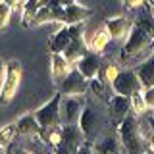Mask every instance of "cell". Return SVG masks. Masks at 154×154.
Instances as JSON below:
<instances>
[{"mask_svg": "<svg viewBox=\"0 0 154 154\" xmlns=\"http://www.w3.org/2000/svg\"><path fill=\"white\" fill-rule=\"evenodd\" d=\"M152 56H154V35L146 33L139 25H133L127 38L123 41L122 52H119V66L133 69Z\"/></svg>", "mask_w": 154, "mask_h": 154, "instance_id": "1", "label": "cell"}, {"mask_svg": "<svg viewBox=\"0 0 154 154\" xmlns=\"http://www.w3.org/2000/svg\"><path fill=\"white\" fill-rule=\"evenodd\" d=\"M118 137L122 141L125 152H144V135L139 125V118L127 114L118 125Z\"/></svg>", "mask_w": 154, "mask_h": 154, "instance_id": "2", "label": "cell"}, {"mask_svg": "<svg viewBox=\"0 0 154 154\" xmlns=\"http://www.w3.org/2000/svg\"><path fill=\"white\" fill-rule=\"evenodd\" d=\"M104 125H106V116L94 106H85L83 112H81V118H79V127L85 135V141L94 143L102 135Z\"/></svg>", "mask_w": 154, "mask_h": 154, "instance_id": "3", "label": "cell"}, {"mask_svg": "<svg viewBox=\"0 0 154 154\" xmlns=\"http://www.w3.org/2000/svg\"><path fill=\"white\" fill-rule=\"evenodd\" d=\"M21 62L17 60H10L6 62V73H4L2 85H0V106H8L14 100L19 83H21Z\"/></svg>", "mask_w": 154, "mask_h": 154, "instance_id": "4", "label": "cell"}, {"mask_svg": "<svg viewBox=\"0 0 154 154\" xmlns=\"http://www.w3.org/2000/svg\"><path fill=\"white\" fill-rule=\"evenodd\" d=\"M110 89H112L114 94H123V96H129V98L133 94L143 93V85L139 81L137 73H135V69H131V67H122V71L110 83Z\"/></svg>", "mask_w": 154, "mask_h": 154, "instance_id": "5", "label": "cell"}, {"mask_svg": "<svg viewBox=\"0 0 154 154\" xmlns=\"http://www.w3.org/2000/svg\"><path fill=\"white\" fill-rule=\"evenodd\" d=\"M60 102H62V93L58 91V93H54V96H52L48 102H45L37 112H33L35 118H37V122H38V125H41V129L54 127V125H62Z\"/></svg>", "mask_w": 154, "mask_h": 154, "instance_id": "6", "label": "cell"}, {"mask_svg": "<svg viewBox=\"0 0 154 154\" xmlns=\"http://www.w3.org/2000/svg\"><path fill=\"white\" fill-rule=\"evenodd\" d=\"M58 85H60L58 91L62 93V96H85L87 87H89V79H87L77 67H73V69H69V73H67Z\"/></svg>", "mask_w": 154, "mask_h": 154, "instance_id": "7", "label": "cell"}, {"mask_svg": "<svg viewBox=\"0 0 154 154\" xmlns=\"http://www.w3.org/2000/svg\"><path fill=\"white\" fill-rule=\"evenodd\" d=\"M66 21V12L64 6L58 4V0H46V6H42L35 14V17L29 21L27 27H37L45 23H64Z\"/></svg>", "mask_w": 154, "mask_h": 154, "instance_id": "8", "label": "cell"}, {"mask_svg": "<svg viewBox=\"0 0 154 154\" xmlns=\"http://www.w3.org/2000/svg\"><path fill=\"white\" fill-rule=\"evenodd\" d=\"M83 108H85L83 96H62V102H60V119H62V125L79 123V118H81Z\"/></svg>", "mask_w": 154, "mask_h": 154, "instance_id": "9", "label": "cell"}, {"mask_svg": "<svg viewBox=\"0 0 154 154\" xmlns=\"http://www.w3.org/2000/svg\"><path fill=\"white\" fill-rule=\"evenodd\" d=\"M94 154H127L118 133H104L93 143Z\"/></svg>", "mask_w": 154, "mask_h": 154, "instance_id": "10", "label": "cell"}, {"mask_svg": "<svg viewBox=\"0 0 154 154\" xmlns=\"http://www.w3.org/2000/svg\"><path fill=\"white\" fill-rule=\"evenodd\" d=\"M104 27L108 29L110 37H112V41H119L123 42L125 38H127L129 31H131L133 23L129 21L125 16H114V17H108L104 21Z\"/></svg>", "mask_w": 154, "mask_h": 154, "instance_id": "11", "label": "cell"}, {"mask_svg": "<svg viewBox=\"0 0 154 154\" xmlns=\"http://www.w3.org/2000/svg\"><path fill=\"white\" fill-rule=\"evenodd\" d=\"M100 66H102L100 54H96V52H91V50H87L85 54L75 62V67H77V69H79L85 77H87V79H93V77L98 75Z\"/></svg>", "mask_w": 154, "mask_h": 154, "instance_id": "12", "label": "cell"}, {"mask_svg": "<svg viewBox=\"0 0 154 154\" xmlns=\"http://www.w3.org/2000/svg\"><path fill=\"white\" fill-rule=\"evenodd\" d=\"M83 143H85V135H83V131H81L79 123L62 125V144H64L71 154H75V150Z\"/></svg>", "mask_w": 154, "mask_h": 154, "instance_id": "13", "label": "cell"}, {"mask_svg": "<svg viewBox=\"0 0 154 154\" xmlns=\"http://www.w3.org/2000/svg\"><path fill=\"white\" fill-rule=\"evenodd\" d=\"M106 106H108L110 116L116 118V119H119V122H122L127 114H131V98H129V96H123V94H112L108 98V102H106Z\"/></svg>", "mask_w": 154, "mask_h": 154, "instance_id": "14", "label": "cell"}, {"mask_svg": "<svg viewBox=\"0 0 154 154\" xmlns=\"http://www.w3.org/2000/svg\"><path fill=\"white\" fill-rule=\"evenodd\" d=\"M71 41H73V37H71L69 25H64L62 29H58L54 35L48 38V48H50L52 54H64V50L69 46Z\"/></svg>", "mask_w": 154, "mask_h": 154, "instance_id": "15", "label": "cell"}, {"mask_svg": "<svg viewBox=\"0 0 154 154\" xmlns=\"http://www.w3.org/2000/svg\"><path fill=\"white\" fill-rule=\"evenodd\" d=\"M64 12H66L64 25H71V23H85L87 19L93 16V10L85 8L83 4H79V2H73V4H69V6H64Z\"/></svg>", "mask_w": 154, "mask_h": 154, "instance_id": "16", "label": "cell"}, {"mask_svg": "<svg viewBox=\"0 0 154 154\" xmlns=\"http://www.w3.org/2000/svg\"><path fill=\"white\" fill-rule=\"evenodd\" d=\"M85 42H87V48H89L91 52H96V54H100V52L106 50V46L112 42V37H110L108 29L102 25V27L96 29V31H94L89 38H85Z\"/></svg>", "mask_w": 154, "mask_h": 154, "instance_id": "17", "label": "cell"}, {"mask_svg": "<svg viewBox=\"0 0 154 154\" xmlns=\"http://www.w3.org/2000/svg\"><path fill=\"white\" fill-rule=\"evenodd\" d=\"M69 69H71V64L66 60L64 54H52L50 56V73H52V81L54 83H60L69 73Z\"/></svg>", "mask_w": 154, "mask_h": 154, "instance_id": "18", "label": "cell"}, {"mask_svg": "<svg viewBox=\"0 0 154 154\" xmlns=\"http://www.w3.org/2000/svg\"><path fill=\"white\" fill-rule=\"evenodd\" d=\"M133 69L139 77V81H141L143 89L154 87V56L148 58V60H144L143 64H139L137 67H133Z\"/></svg>", "mask_w": 154, "mask_h": 154, "instance_id": "19", "label": "cell"}, {"mask_svg": "<svg viewBox=\"0 0 154 154\" xmlns=\"http://www.w3.org/2000/svg\"><path fill=\"white\" fill-rule=\"evenodd\" d=\"M16 129H17V135H38L41 125H38L35 114H23L16 122Z\"/></svg>", "mask_w": 154, "mask_h": 154, "instance_id": "20", "label": "cell"}, {"mask_svg": "<svg viewBox=\"0 0 154 154\" xmlns=\"http://www.w3.org/2000/svg\"><path fill=\"white\" fill-rule=\"evenodd\" d=\"M87 50H89V48H87L85 38H73V41L69 42V46L64 50V56H66V60L69 62V64H75Z\"/></svg>", "mask_w": 154, "mask_h": 154, "instance_id": "21", "label": "cell"}, {"mask_svg": "<svg viewBox=\"0 0 154 154\" xmlns=\"http://www.w3.org/2000/svg\"><path fill=\"white\" fill-rule=\"evenodd\" d=\"M42 6H46V0H25L23 6H21V21H23V25L27 27L29 21L35 17V14Z\"/></svg>", "mask_w": 154, "mask_h": 154, "instance_id": "22", "label": "cell"}, {"mask_svg": "<svg viewBox=\"0 0 154 154\" xmlns=\"http://www.w3.org/2000/svg\"><path fill=\"white\" fill-rule=\"evenodd\" d=\"M38 135H41L42 139L52 144V146H60L62 144V125H54V127H46V129H41L38 131Z\"/></svg>", "mask_w": 154, "mask_h": 154, "instance_id": "23", "label": "cell"}, {"mask_svg": "<svg viewBox=\"0 0 154 154\" xmlns=\"http://www.w3.org/2000/svg\"><path fill=\"white\" fill-rule=\"evenodd\" d=\"M87 93L94 94L96 98L104 100V102H108L110 94H106V83L100 77H93V79H89V87H87Z\"/></svg>", "mask_w": 154, "mask_h": 154, "instance_id": "24", "label": "cell"}, {"mask_svg": "<svg viewBox=\"0 0 154 154\" xmlns=\"http://www.w3.org/2000/svg\"><path fill=\"white\" fill-rule=\"evenodd\" d=\"M119 71H122V66H119V64H114V62H110V64L100 66V71H98V75H96V77H100V79H102L106 85H110V83L116 79V75H118Z\"/></svg>", "mask_w": 154, "mask_h": 154, "instance_id": "25", "label": "cell"}, {"mask_svg": "<svg viewBox=\"0 0 154 154\" xmlns=\"http://www.w3.org/2000/svg\"><path fill=\"white\" fill-rule=\"evenodd\" d=\"M16 135H17V129H16V122L0 129V148H6L8 144L12 143L14 139H16Z\"/></svg>", "mask_w": 154, "mask_h": 154, "instance_id": "26", "label": "cell"}, {"mask_svg": "<svg viewBox=\"0 0 154 154\" xmlns=\"http://www.w3.org/2000/svg\"><path fill=\"white\" fill-rule=\"evenodd\" d=\"M144 112H146V104H144V100H143V94L139 93V94H133L131 96V114L133 116H143Z\"/></svg>", "mask_w": 154, "mask_h": 154, "instance_id": "27", "label": "cell"}, {"mask_svg": "<svg viewBox=\"0 0 154 154\" xmlns=\"http://www.w3.org/2000/svg\"><path fill=\"white\" fill-rule=\"evenodd\" d=\"M10 16H12V8L6 2H0V31L10 23Z\"/></svg>", "mask_w": 154, "mask_h": 154, "instance_id": "28", "label": "cell"}, {"mask_svg": "<svg viewBox=\"0 0 154 154\" xmlns=\"http://www.w3.org/2000/svg\"><path fill=\"white\" fill-rule=\"evenodd\" d=\"M141 94H143L144 104H146V110L154 112V87H146V89H143Z\"/></svg>", "mask_w": 154, "mask_h": 154, "instance_id": "29", "label": "cell"}, {"mask_svg": "<svg viewBox=\"0 0 154 154\" xmlns=\"http://www.w3.org/2000/svg\"><path fill=\"white\" fill-rule=\"evenodd\" d=\"M122 2L125 4V8H127V10H131V12H133V10H139V8L143 6L144 0H122Z\"/></svg>", "mask_w": 154, "mask_h": 154, "instance_id": "30", "label": "cell"}, {"mask_svg": "<svg viewBox=\"0 0 154 154\" xmlns=\"http://www.w3.org/2000/svg\"><path fill=\"white\" fill-rule=\"evenodd\" d=\"M75 154H94V150H93V146H91V144L85 141V143L75 150Z\"/></svg>", "mask_w": 154, "mask_h": 154, "instance_id": "31", "label": "cell"}, {"mask_svg": "<svg viewBox=\"0 0 154 154\" xmlns=\"http://www.w3.org/2000/svg\"><path fill=\"white\" fill-rule=\"evenodd\" d=\"M2 2H6L12 10H17L19 6H23V2H25V0H2Z\"/></svg>", "mask_w": 154, "mask_h": 154, "instance_id": "32", "label": "cell"}, {"mask_svg": "<svg viewBox=\"0 0 154 154\" xmlns=\"http://www.w3.org/2000/svg\"><path fill=\"white\" fill-rule=\"evenodd\" d=\"M146 146H148V150H152V152H154V131L146 137Z\"/></svg>", "mask_w": 154, "mask_h": 154, "instance_id": "33", "label": "cell"}, {"mask_svg": "<svg viewBox=\"0 0 154 154\" xmlns=\"http://www.w3.org/2000/svg\"><path fill=\"white\" fill-rule=\"evenodd\" d=\"M4 73H6V62H2V60H0V85H2Z\"/></svg>", "mask_w": 154, "mask_h": 154, "instance_id": "34", "label": "cell"}, {"mask_svg": "<svg viewBox=\"0 0 154 154\" xmlns=\"http://www.w3.org/2000/svg\"><path fill=\"white\" fill-rule=\"evenodd\" d=\"M144 4L150 8V14H152V17H154V0H144Z\"/></svg>", "mask_w": 154, "mask_h": 154, "instance_id": "35", "label": "cell"}, {"mask_svg": "<svg viewBox=\"0 0 154 154\" xmlns=\"http://www.w3.org/2000/svg\"><path fill=\"white\" fill-rule=\"evenodd\" d=\"M14 154H35V152H31V150H27V148H17Z\"/></svg>", "mask_w": 154, "mask_h": 154, "instance_id": "36", "label": "cell"}, {"mask_svg": "<svg viewBox=\"0 0 154 154\" xmlns=\"http://www.w3.org/2000/svg\"><path fill=\"white\" fill-rule=\"evenodd\" d=\"M75 0H58V4H60V6H69V4H73Z\"/></svg>", "mask_w": 154, "mask_h": 154, "instance_id": "37", "label": "cell"}, {"mask_svg": "<svg viewBox=\"0 0 154 154\" xmlns=\"http://www.w3.org/2000/svg\"><path fill=\"white\" fill-rule=\"evenodd\" d=\"M144 154H154V152H152V150H148V152H146V150H144Z\"/></svg>", "mask_w": 154, "mask_h": 154, "instance_id": "38", "label": "cell"}, {"mask_svg": "<svg viewBox=\"0 0 154 154\" xmlns=\"http://www.w3.org/2000/svg\"><path fill=\"white\" fill-rule=\"evenodd\" d=\"M0 154H6V152H4V148H0Z\"/></svg>", "mask_w": 154, "mask_h": 154, "instance_id": "39", "label": "cell"}]
</instances>
